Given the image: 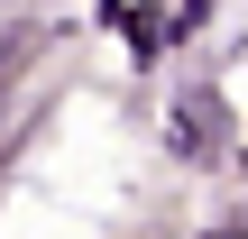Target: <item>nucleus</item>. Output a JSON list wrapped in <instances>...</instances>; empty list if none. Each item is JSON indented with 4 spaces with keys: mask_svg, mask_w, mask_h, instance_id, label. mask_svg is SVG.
<instances>
[{
    "mask_svg": "<svg viewBox=\"0 0 248 239\" xmlns=\"http://www.w3.org/2000/svg\"><path fill=\"white\" fill-rule=\"evenodd\" d=\"M212 239H239V230H212Z\"/></svg>",
    "mask_w": 248,
    "mask_h": 239,
    "instance_id": "obj_1",
    "label": "nucleus"
}]
</instances>
